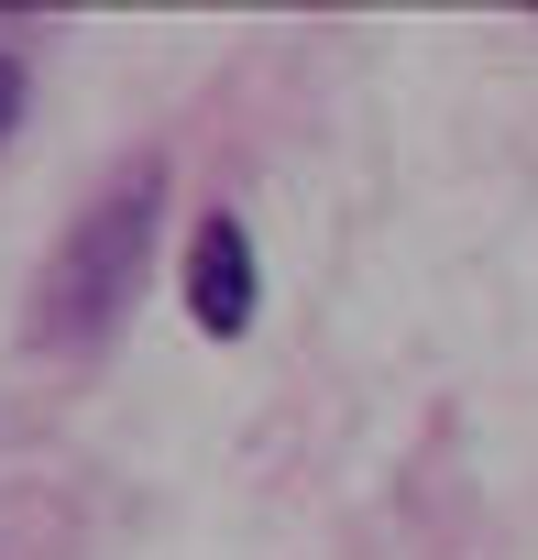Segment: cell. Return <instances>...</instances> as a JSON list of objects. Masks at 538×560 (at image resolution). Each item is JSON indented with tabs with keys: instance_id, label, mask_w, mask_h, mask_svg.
I'll return each instance as SVG.
<instances>
[{
	"instance_id": "cell-1",
	"label": "cell",
	"mask_w": 538,
	"mask_h": 560,
	"mask_svg": "<svg viewBox=\"0 0 538 560\" xmlns=\"http://www.w3.org/2000/svg\"><path fill=\"white\" fill-rule=\"evenodd\" d=\"M154 220H165V154H132L45 253L34 275V308H23V341L34 352H100L132 298H143V264H154Z\"/></svg>"
},
{
	"instance_id": "cell-2",
	"label": "cell",
	"mask_w": 538,
	"mask_h": 560,
	"mask_svg": "<svg viewBox=\"0 0 538 560\" xmlns=\"http://www.w3.org/2000/svg\"><path fill=\"white\" fill-rule=\"evenodd\" d=\"M253 308H264V253H253V231L220 209V220H198V242H187V319H198L209 341H242Z\"/></svg>"
},
{
	"instance_id": "cell-3",
	"label": "cell",
	"mask_w": 538,
	"mask_h": 560,
	"mask_svg": "<svg viewBox=\"0 0 538 560\" xmlns=\"http://www.w3.org/2000/svg\"><path fill=\"white\" fill-rule=\"evenodd\" d=\"M12 121H23V56L0 45V143H12Z\"/></svg>"
}]
</instances>
